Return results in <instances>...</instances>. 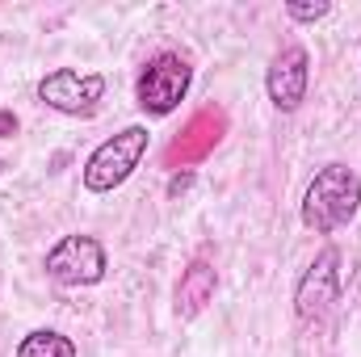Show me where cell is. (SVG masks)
Returning <instances> with one entry per match:
<instances>
[{"instance_id": "9", "label": "cell", "mask_w": 361, "mask_h": 357, "mask_svg": "<svg viewBox=\"0 0 361 357\" xmlns=\"http://www.w3.org/2000/svg\"><path fill=\"white\" fill-rule=\"evenodd\" d=\"M17 357H76V345L55 328H38L17 345Z\"/></svg>"}, {"instance_id": "5", "label": "cell", "mask_w": 361, "mask_h": 357, "mask_svg": "<svg viewBox=\"0 0 361 357\" xmlns=\"http://www.w3.org/2000/svg\"><path fill=\"white\" fill-rule=\"evenodd\" d=\"M101 97H105V76L101 72L59 68V72L42 76V85H38V101L59 109V114H68V118H89Z\"/></svg>"}, {"instance_id": "7", "label": "cell", "mask_w": 361, "mask_h": 357, "mask_svg": "<svg viewBox=\"0 0 361 357\" xmlns=\"http://www.w3.org/2000/svg\"><path fill=\"white\" fill-rule=\"evenodd\" d=\"M307 80H311V59L302 47H286L277 59L269 63V76H265V92L281 114H294L307 97Z\"/></svg>"}, {"instance_id": "10", "label": "cell", "mask_w": 361, "mask_h": 357, "mask_svg": "<svg viewBox=\"0 0 361 357\" xmlns=\"http://www.w3.org/2000/svg\"><path fill=\"white\" fill-rule=\"evenodd\" d=\"M328 13H332L328 0H315V4H298V0H290V4H286V17H290V21H319V17H328Z\"/></svg>"}, {"instance_id": "6", "label": "cell", "mask_w": 361, "mask_h": 357, "mask_svg": "<svg viewBox=\"0 0 361 357\" xmlns=\"http://www.w3.org/2000/svg\"><path fill=\"white\" fill-rule=\"evenodd\" d=\"M336 298H341V248H324L294 286V311L298 320H324Z\"/></svg>"}, {"instance_id": "12", "label": "cell", "mask_w": 361, "mask_h": 357, "mask_svg": "<svg viewBox=\"0 0 361 357\" xmlns=\"http://www.w3.org/2000/svg\"><path fill=\"white\" fill-rule=\"evenodd\" d=\"M0 173H4V160H0Z\"/></svg>"}, {"instance_id": "11", "label": "cell", "mask_w": 361, "mask_h": 357, "mask_svg": "<svg viewBox=\"0 0 361 357\" xmlns=\"http://www.w3.org/2000/svg\"><path fill=\"white\" fill-rule=\"evenodd\" d=\"M17 131V118L13 114H0V135H13Z\"/></svg>"}, {"instance_id": "1", "label": "cell", "mask_w": 361, "mask_h": 357, "mask_svg": "<svg viewBox=\"0 0 361 357\" xmlns=\"http://www.w3.org/2000/svg\"><path fill=\"white\" fill-rule=\"evenodd\" d=\"M361 210V177L349 164H324L302 193V223L319 236L341 231Z\"/></svg>"}, {"instance_id": "8", "label": "cell", "mask_w": 361, "mask_h": 357, "mask_svg": "<svg viewBox=\"0 0 361 357\" xmlns=\"http://www.w3.org/2000/svg\"><path fill=\"white\" fill-rule=\"evenodd\" d=\"M214 286H219V273L210 261H193V265L180 273L177 282V315L180 320H193L206 311V303L214 298Z\"/></svg>"}, {"instance_id": "3", "label": "cell", "mask_w": 361, "mask_h": 357, "mask_svg": "<svg viewBox=\"0 0 361 357\" xmlns=\"http://www.w3.org/2000/svg\"><path fill=\"white\" fill-rule=\"evenodd\" d=\"M189 80H193L189 59L177 55V51H160L143 68V76H139V109L152 114V118L173 114L180 101H185V92H189Z\"/></svg>"}, {"instance_id": "4", "label": "cell", "mask_w": 361, "mask_h": 357, "mask_svg": "<svg viewBox=\"0 0 361 357\" xmlns=\"http://www.w3.org/2000/svg\"><path fill=\"white\" fill-rule=\"evenodd\" d=\"M105 248L92 236H63L51 253H47V277L59 286H97L105 277Z\"/></svg>"}, {"instance_id": "2", "label": "cell", "mask_w": 361, "mask_h": 357, "mask_svg": "<svg viewBox=\"0 0 361 357\" xmlns=\"http://www.w3.org/2000/svg\"><path fill=\"white\" fill-rule=\"evenodd\" d=\"M147 143H152L147 126H126V131H118L114 139H105L89 160H85V189H89V193H109V189H118L122 181L139 169V160L147 156Z\"/></svg>"}]
</instances>
